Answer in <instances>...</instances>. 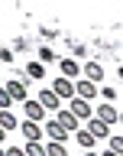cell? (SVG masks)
Masks as SVG:
<instances>
[{
  "label": "cell",
  "mask_w": 123,
  "mask_h": 156,
  "mask_svg": "<svg viewBox=\"0 0 123 156\" xmlns=\"http://www.w3.org/2000/svg\"><path fill=\"white\" fill-rule=\"evenodd\" d=\"M19 133L26 136V143H42V130H39V124H32V120H23V124H19Z\"/></svg>",
  "instance_id": "obj_5"
},
{
  "label": "cell",
  "mask_w": 123,
  "mask_h": 156,
  "mask_svg": "<svg viewBox=\"0 0 123 156\" xmlns=\"http://www.w3.org/2000/svg\"><path fill=\"white\" fill-rule=\"evenodd\" d=\"M78 143L84 146V150H91V146H94V136L87 133V130H78Z\"/></svg>",
  "instance_id": "obj_17"
},
{
  "label": "cell",
  "mask_w": 123,
  "mask_h": 156,
  "mask_svg": "<svg viewBox=\"0 0 123 156\" xmlns=\"http://www.w3.org/2000/svg\"><path fill=\"white\" fill-rule=\"evenodd\" d=\"M101 156H120V153H114V150H107V153H101Z\"/></svg>",
  "instance_id": "obj_22"
},
{
  "label": "cell",
  "mask_w": 123,
  "mask_h": 156,
  "mask_svg": "<svg viewBox=\"0 0 123 156\" xmlns=\"http://www.w3.org/2000/svg\"><path fill=\"white\" fill-rule=\"evenodd\" d=\"M42 130H46V133H49V140H52V143H65V130H62V127H58L55 124V120H46V127H42Z\"/></svg>",
  "instance_id": "obj_9"
},
{
  "label": "cell",
  "mask_w": 123,
  "mask_h": 156,
  "mask_svg": "<svg viewBox=\"0 0 123 156\" xmlns=\"http://www.w3.org/2000/svg\"><path fill=\"white\" fill-rule=\"evenodd\" d=\"M39 104H42V111H58V107H62V101L52 94V88H46V91L39 94Z\"/></svg>",
  "instance_id": "obj_11"
},
{
  "label": "cell",
  "mask_w": 123,
  "mask_h": 156,
  "mask_svg": "<svg viewBox=\"0 0 123 156\" xmlns=\"http://www.w3.org/2000/svg\"><path fill=\"white\" fill-rule=\"evenodd\" d=\"M46 156H68V150H65V143H52V140H49L46 143Z\"/></svg>",
  "instance_id": "obj_15"
},
{
  "label": "cell",
  "mask_w": 123,
  "mask_h": 156,
  "mask_svg": "<svg viewBox=\"0 0 123 156\" xmlns=\"http://www.w3.org/2000/svg\"><path fill=\"white\" fill-rule=\"evenodd\" d=\"M97 120H101V124H117V120H120V111H117L114 104H97Z\"/></svg>",
  "instance_id": "obj_4"
},
{
  "label": "cell",
  "mask_w": 123,
  "mask_h": 156,
  "mask_svg": "<svg viewBox=\"0 0 123 156\" xmlns=\"http://www.w3.org/2000/svg\"><path fill=\"white\" fill-rule=\"evenodd\" d=\"M68 111H71L78 120H87V117H94V104H91V101H81V98H71V101H68Z\"/></svg>",
  "instance_id": "obj_1"
},
{
  "label": "cell",
  "mask_w": 123,
  "mask_h": 156,
  "mask_svg": "<svg viewBox=\"0 0 123 156\" xmlns=\"http://www.w3.org/2000/svg\"><path fill=\"white\" fill-rule=\"evenodd\" d=\"M55 124L65 130V133H71V130H78V117L71 114V111H58V117H55Z\"/></svg>",
  "instance_id": "obj_8"
},
{
  "label": "cell",
  "mask_w": 123,
  "mask_h": 156,
  "mask_svg": "<svg viewBox=\"0 0 123 156\" xmlns=\"http://www.w3.org/2000/svg\"><path fill=\"white\" fill-rule=\"evenodd\" d=\"M0 127H3V130H16V117H13V111H0Z\"/></svg>",
  "instance_id": "obj_14"
},
{
  "label": "cell",
  "mask_w": 123,
  "mask_h": 156,
  "mask_svg": "<svg viewBox=\"0 0 123 156\" xmlns=\"http://www.w3.org/2000/svg\"><path fill=\"white\" fill-rule=\"evenodd\" d=\"M87 156H101V153H87Z\"/></svg>",
  "instance_id": "obj_25"
},
{
  "label": "cell",
  "mask_w": 123,
  "mask_h": 156,
  "mask_svg": "<svg viewBox=\"0 0 123 156\" xmlns=\"http://www.w3.org/2000/svg\"><path fill=\"white\" fill-rule=\"evenodd\" d=\"M58 68H62V75H65L68 81H71V78H78V75H81V65H78L75 58H62V62H58Z\"/></svg>",
  "instance_id": "obj_10"
},
{
  "label": "cell",
  "mask_w": 123,
  "mask_h": 156,
  "mask_svg": "<svg viewBox=\"0 0 123 156\" xmlns=\"http://www.w3.org/2000/svg\"><path fill=\"white\" fill-rule=\"evenodd\" d=\"M0 156H7V153H3V146H0Z\"/></svg>",
  "instance_id": "obj_24"
},
{
  "label": "cell",
  "mask_w": 123,
  "mask_h": 156,
  "mask_svg": "<svg viewBox=\"0 0 123 156\" xmlns=\"http://www.w3.org/2000/svg\"><path fill=\"white\" fill-rule=\"evenodd\" d=\"M3 136H7V130H3V127H0V143H3Z\"/></svg>",
  "instance_id": "obj_23"
},
{
  "label": "cell",
  "mask_w": 123,
  "mask_h": 156,
  "mask_svg": "<svg viewBox=\"0 0 123 156\" xmlns=\"http://www.w3.org/2000/svg\"><path fill=\"white\" fill-rule=\"evenodd\" d=\"M52 94H55L58 101H71V98H75V81H68V78H55Z\"/></svg>",
  "instance_id": "obj_2"
},
{
  "label": "cell",
  "mask_w": 123,
  "mask_h": 156,
  "mask_svg": "<svg viewBox=\"0 0 123 156\" xmlns=\"http://www.w3.org/2000/svg\"><path fill=\"white\" fill-rule=\"evenodd\" d=\"M23 114H26V120H32V124H39V120H42V117H46V111H42V104H39V101H23Z\"/></svg>",
  "instance_id": "obj_6"
},
{
  "label": "cell",
  "mask_w": 123,
  "mask_h": 156,
  "mask_svg": "<svg viewBox=\"0 0 123 156\" xmlns=\"http://www.w3.org/2000/svg\"><path fill=\"white\" fill-rule=\"evenodd\" d=\"M23 153H26V156H46V146H42V143H26Z\"/></svg>",
  "instance_id": "obj_16"
},
{
  "label": "cell",
  "mask_w": 123,
  "mask_h": 156,
  "mask_svg": "<svg viewBox=\"0 0 123 156\" xmlns=\"http://www.w3.org/2000/svg\"><path fill=\"white\" fill-rule=\"evenodd\" d=\"M110 150L123 156V136H120V133H114V136H110Z\"/></svg>",
  "instance_id": "obj_19"
},
{
  "label": "cell",
  "mask_w": 123,
  "mask_h": 156,
  "mask_svg": "<svg viewBox=\"0 0 123 156\" xmlns=\"http://www.w3.org/2000/svg\"><path fill=\"white\" fill-rule=\"evenodd\" d=\"M10 104H13V101H10V94L0 88V111H10Z\"/></svg>",
  "instance_id": "obj_20"
},
{
  "label": "cell",
  "mask_w": 123,
  "mask_h": 156,
  "mask_svg": "<svg viewBox=\"0 0 123 156\" xmlns=\"http://www.w3.org/2000/svg\"><path fill=\"white\" fill-rule=\"evenodd\" d=\"M84 75H87V81H94V85H97V78H104V68L97 65V62H87V65H84Z\"/></svg>",
  "instance_id": "obj_13"
},
{
  "label": "cell",
  "mask_w": 123,
  "mask_h": 156,
  "mask_svg": "<svg viewBox=\"0 0 123 156\" xmlns=\"http://www.w3.org/2000/svg\"><path fill=\"white\" fill-rule=\"evenodd\" d=\"M26 72H29L32 78H46V68L39 65V62H32V65H26Z\"/></svg>",
  "instance_id": "obj_18"
},
{
  "label": "cell",
  "mask_w": 123,
  "mask_h": 156,
  "mask_svg": "<svg viewBox=\"0 0 123 156\" xmlns=\"http://www.w3.org/2000/svg\"><path fill=\"white\" fill-rule=\"evenodd\" d=\"M3 91L10 94V101H13V104H16V101H19V104L26 101V81H16V78H13V81H10Z\"/></svg>",
  "instance_id": "obj_7"
},
{
  "label": "cell",
  "mask_w": 123,
  "mask_h": 156,
  "mask_svg": "<svg viewBox=\"0 0 123 156\" xmlns=\"http://www.w3.org/2000/svg\"><path fill=\"white\" fill-rule=\"evenodd\" d=\"M75 98H81V101H94V98H97V85L87 81V78L75 81Z\"/></svg>",
  "instance_id": "obj_3"
},
{
  "label": "cell",
  "mask_w": 123,
  "mask_h": 156,
  "mask_svg": "<svg viewBox=\"0 0 123 156\" xmlns=\"http://www.w3.org/2000/svg\"><path fill=\"white\" fill-rule=\"evenodd\" d=\"M84 130L94 136V140H97V136H107V133H110V130H107V124H101L97 117H87V127H84Z\"/></svg>",
  "instance_id": "obj_12"
},
{
  "label": "cell",
  "mask_w": 123,
  "mask_h": 156,
  "mask_svg": "<svg viewBox=\"0 0 123 156\" xmlns=\"http://www.w3.org/2000/svg\"><path fill=\"white\" fill-rule=\"evenodd\" d=\"M3 153H7V156H26V153H23V146H7Z\"/></svg>",
  "instance_id": "obj_21"
}]
</instances>
